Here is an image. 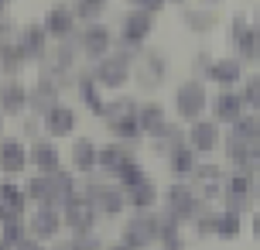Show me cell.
<instances>
[{
    "label": "cell",
    "mask_w": 260,
    "mask_h": 250,
    "mask_svg": "<svg viewBox=\"0 0 260 250\" xmlns=\"http://www.w3.org/2000/svg\"><path fill=\"white\" fill-rule=\"evenodd\" d=\"M233 38H236V48H240L243 58H260V31L247 27V17H236L233 21Z\"/></svg>",
    "instance_id": "1"
},
{
    "label": "cell",
    "mask_w": 260,
    "mask_h": 250,
    "mask_svg": "<svg viewBox=\"0 0 260 250\" xmlns=\"http://www.w3.org/2000/svg\"><path fill=\"white\" fill-rule=\"evenodd\" d=\"M202 106H206V92H202V86H199V82H185L182 89H178V113L188 117V120H195Z\"/></svg>",
    "instance_id": "2"
},
{
    "label": "cell",
    "mask_w": 260,
    "mask_h": 250,
    "mask_svg": "<svg viewBox=\"0 0 260 250\" xmlns=\"http://www.w3.org/2000/svg\"><path fill=\"white\" fill-rule=\"evenodd\" d=\"M243 96H236V92H222L216 96V120H226V123H236V120L243 117Z\"/></svg>",
    "instance_id": "3"
},
{
    "label": "cell",
    "mask_w": 260,
    "mask_h": 250,
    "mask_svg": "<svg viewBox=\"0 0 260 250\" xmlns=\"http://www.w3.org/2000/svg\"><path fill=\"white\" fill-rule=\"evenodd\" d=\"M65 220H69V226H72V230H86V226L92 223L89 199H69V202H65Z\"/></svg>",
    "instance_id": "4"
},
{
    "label": "cell",
    "mask_w": 260,
    "mask_h": 250,
    "mask_svg": "<svg viewBox=\"0 0 260 250\" xmlns=\"http://www.w3.org/2000/svg\"><path fill=\"white\" fill-rule=\"evenodd\" d=\"M96 79L103 82V86H123L127 82V62L123 58H106L103 66H100V72H96Z\"/></svg>",
    "instance_id": "5"
},
{
    "label": "cell",
    "mask_w": 260,
    "mask_h": 250,
    "mask_svg": "<svg viewBox=\"0 0 260 250\" xmlns=\"http://www.w3.org/2000/svg\"><path fill=\"white\" fill-rule=\"evenodd\" d=\"M100 165H103L106 171H113V175H123V171L134 168V161H130L123 151H117V147H103V151H100Z\"/></svg>",
    "instance_id": "6"
},
{
    "label": "cell",
    "mask_w": 260,
    "mask_h": 250,
    "mask_svg": "<svg viewBox=\"0 0 260 250\" xmlns=\"http://www.w3.org/2000/svg\"><path fill=\"white\" fill-rule=\"evenodd\" d=\"M0 168L4 171H21L24 168V147L21 144H0Z\"/></svg>",
    "instance_id": "7"
},
{
    "label": "cell",
    "mask_w": 260,
    "mask_h": 250,
    "mask_svg": "<svg viewBox=\"0 0 260 250\" xmlns=\"http://www.w3.org/2000/svg\"><path fill=\"white\" fill-rule=\"evenodd\" d=\"M151 35V17L144 11H137V14H130L127 17V31H123V38L127 41H141V38H147Z\"/></svg>",
    "instance_id": "8"
},
{
    "label": "cell",
    "mask_w": 260,
    "mask_h": 250,
    "mask_svg": "<svg viewBox=\"0 0 260 250\" xmlns=\"http://www.w3.org/2000/svg\"><path fill=\"white\" fill-rule=\"evenodd\" d=\"M216 137H219L216 123H195V131H192V147H195V151H212V147H216Z\"/></svg>",
    "instance_id": "9"
},
{
    "label": "cell",
    "mask_w": 260,
    "mask_h": 250,
    "mask_svg": "<svg viewBox=\"0 0 260 250\" xmlns=\"http://www.w3.org/2000/svg\"><path fill=\"white\" fill-rule=\"evenodd\" d=\"M72 161H76L79 171H89L92 165H100V154H96V147H92L89 141H76V147H72Z\"/></svg>",
    "instance_id": "10"
},
{
    "label": "cell",
    "mask_w": 260,
    "mask_h": 250,
    "mask_svg": "<svg viewBox=\"0 0 260 250\" xmlns=\"http://www.w3.org/2000/svg\"><path fill=\"white\" fill-rule=\"evenodd\" d=\"M72 123H76L72 110H65V106H52V110H48V131L52 134H69Z\"/></svg>",
    "instance_id": "11"
},
{
    "label": "cell",
    "mask_w": 260,
    "mask_h": 250,
    "mask_svg": "<svg viewBox=\"0 0 260 250\" xmlns=\"http://www.w3.org/2000/svg\"><path fill=\"white\" fill-rule=\"evenodd\" d=\"M35 165H38L45 175H55L58 171V151L52 144H35Z\"/></svg>",
    "instance_id": "12"
},
{
    "label": "cell",
    "mask_w": 260,
    "mask_h": 250,
    "mask_svg": "<svg viewBox=\"0 0 260 250\" xmlns=\"http://www.w3.org/2000/svg\"><path fill=\"white\" fill-rule=\"evenodd\" d=\"M17 212H21V192H17L14 185H4V189H0V220L17 216Z\"/></svg>",
    "instance_id": "13"
},
{
    "label": "cell",
    "mask_w": 260,
    "mask_h": 250,
    "mask_svg": "<svg viewBox=\"0 0 260 250\" xmlns=\"http://www.w3.org/2000/svg\"><path fill=\"white\" fill-rule=\"evenodd\" d=\"M212 230L219 233V237H236L240 233V212H219L216 220H212Z\"/></svg>",
    "instance_id": "14"
},
{
    "label": "cell",
    "mask_w": 260,
    "mask_h": 250,
    "mask_svg": "<svg viewBox=\"0 0 260 250\" xmlns=\"http://www.w3.org/2000/svg\"><path fill=\"white\" fill-rule=\"evenodd\" d=\"M41 48H45V31H38V27L24 31V38H21V52H24V58L41 55Z\"/></svg>",
    "instance_id": "15"
},
{
    "label": "cell",
    "mask_w": 260,
    "mask_h": 250,
    "mask_svg": "<svg viewBox=\"0 0 260 250\" xmlns=\"http://www.w3.org/2000/svg\"><path fill=\"white\" fill-rule=\"evenodd\" d=\"M106 45H110V31H106V27L96 24V27L86 31V48H89V55H103Z\"/></svg>",
    "instance_id": "16"
},
{
    "label": "cell",
    "mask_w": 260,
    "mask_h": 250,
    "mask_svg": "<svg viewBox=\"0 0 260 250\" xmlns=\"http://www.w3.org/2000/svg\"><path fill=\"white\" fill-rule=\"evenodd\" d=\"M31 103L38 106V110H45V113H48V110L55 106V82H52V79H45V82H41L38 89L31 92Z\"/></svg>",
    "instance_id": "17"
},
{
    "label": "cell",
    "mask_w": 260,
    "mask_h": 250,
    "mask_svg": "<svg viewBox=\"0 0 260 250\" xmlns=\"http://www.w3.org/2000/svg\"><path fill=\"white\" fill-rule=\"evenodd\" d=\"M212 79L222 82V86L236 82L240 79V62H233V58H230V62H216V66H212Z\"/></svg>",
    "instance_id": "18"
},
{
    "label": "cell",
    "mask_w": 260,
    "mask_h": 250,
    "mask_svg": "<svg viewBox=\"0 0 260 250\" xmlns=\"http://www.w3.org/2000/svg\"><path fill=\"white\" fill-rule=\"evenodd\" d=\"M55 230H58V216L52 209H41L35 216V237H52Z\"/></svg>",
    "instance_id": "19"
},
{
    "label": "cell",
    "mask_w": 260,
    "mask_h": 250,
    "mask_svg": "<svg viewBox=\"0 0 260 250\" xmlns=\"http://www.w3.org/2000/svg\"><path fill=\"white\" fill-rule=\"evenodd\" d=\"M69 27H72V14L62 11V7H55V11L48 14V31H52V35H69Z\"/></svg>",
    "instance_id": "20"
},
{
    "label": "cell",
    "mask_w": 260,
    "mask_h": 250,
    "mask_svg": "<svg viewBox=\"0 0 260 250\" xmlns=\"http://www.w3.org/2000/svg\"><path fill=\"white\" fill-rule=\"evenodd\" d=\"M168 209H175V212L192 209V192H188V189H182V185H175V189L168 192Z\"/></svg>",
    "instance_id": "21"
},
{
    "label": "cell",
    "mask_w": 260,
    "mask_h": 250,
    "mask_svg": "<svg viewBox=\"0 0 260 250\" xmlns=\"http://www.w3.org/2000/svg\"><path fill=\"white\" fill-rule=\"evenodd\" d=\"M4 110L7 113H21L24 110V89L21 86H7L4 89Z\"/></svg>",
    "instance_id": "22"
},
{
    "label": "cell",
    "mask_w": 260,
    "mask_h": 250,
    "mask_svg": "<svg viewBox=\"0 0 260 250\" xmlns=\"http://www.w3.org/2000/svg\"><path fill=\"white\" fill-rule=\"evenodd\" d=\"M137 123H141L144 131H157V127H161V106H157V103L144 106L141 113H137Z\"/></svg>",
    "instance_id": "23"
},
{
    "label": "cell",
    "mask_w": 260,
    "mask_h": 250,
    "mask_svg": "<svg viewBox=\"0 0 260 250\" xmlns=\"http://www.w3.org/2000/svg\"><path fill=\"white\" fill-rule=\"evenodd\" d=\"M243 103L260 110V79H247L243 82Z\"/></svg>",
    "instance_id": "24"
},
{
    "label": "cell",
    "mask_w": 260,
    "mask_h": 250,
    "mask_svg": "<svg viewBox=\"0 0 260 250\" xmlns=\"http://www.w3.org/2000/svg\"><path fill=\"white\" fill-rule=\"evenodd\" d=\"M134 206H151L154 202V189H151V182H141L137 185V192H134Z\"/></svg>",
    "instance_id": "25"
},
{
    "label": "cell",
    "mask_w": 260,
    "mask_h": 250,
    "mask_svg": "<svg viewBox=\"0 0 260 250\" xmlns=\"http://www.w3.org/2000/svg\"><path fill=\"white\" fill-rule=\"evenodd\" d=\"M171 165H175V171H192V151H175Z\"/></svg>",
    "instance_id": "26"
},
{
    "label": "cell",
    "mask_w": 260,
    "mask_h": 250,
    "mask_svg": "<svg viewBox=\"0 0 260 250\" xmlns=\"http://www.w3.org/2000/svg\"><path fill=\"white\" fill-rule=\"evenodd\" d=\"M103 11V0H79V14L82 17H92V14Z\"/></svg>",
    "instance_id": "27"
},
{
    "label": "cell",
    "mask_w": 260,
    "mask_h": 250,
    "mask_svg": "<svg viewBox=\"0 0 260 250\" xmlns=\"http://www.w3.org/2000/svg\"><path fill=\"white\" fill-rule=\"evenodd\" d=\"M185 21H188V24H195V27H206V24H212V21H216V14H188Z\"/></svg>",
    "instance_id": "28"
},
{
    "label": "cell",
    "mask_w": 260,
    "mask_h": 250,
    "mask_svg": "<svg viewBox=\"0 0 260 250\" xmlns=\"http://www.w3.org/2000/svg\"><path fill=\"white\" fill-rule=\"evenodd\" d=\"M72 250H96V243H92V240H79Z\"/></svg>",
    "instance_id": "29"
},
{
    "label": "cell",
    "mask_w": 260,
    "mask_h": 250,
    "mask_svg": "<svg viewBox=\"0 0 260 250\" xmlns=\"http://www.w3.org/2000/svg\"><path fill=\"white\" fill-rule=\"evenodd\" d=\"M137 4H141V7H147V11H157V7H161V0H137Z\"/></svg>",
    "instance_id": "30"
},
{
    "label": "cell",
    "mask_w": 260,
    "mask_h": 250,
    "mask_svg": "<svg viewBox=\"0 0 260 250\" xmlns=\"http://www.w3.org/2000/svg\"><path fill=\"white\" fill-rule=\"evenodd\" d=\"M253 237L260 240V212H257V216H253Z\"/></svg>",
    "instance_id": "31"
},
{
    "label": "cell",
    "mask_w": 260,
    "mask_h": 250,
    "mask_svg": "<svg viewBox=\"0 0 260 250\" xmlns=\"http://www.w3.org/2000/svg\"><path fill=\"white\" fill-rule=\"evenodd\" d=\"M17 250H41V247H35V243H17Z\"/></svg>",
    "instance_id": "32"
},
{
    "label": "cell",
    "mask_w": 260,
    "mask_h": 250,
    "mask_svg": "<svg viewBox=\"0 0 260 250\" xmlns=\"http://www.w3.org/2000/svg\"><path fill=\"white\" fill-rule=\"evenodd\" d=\"M253 165H257V168H260V147H257V151H253Z\"/></svg>",
    "instance_id": "33"
},
{
    "label": "cell",
    "mask_w": 260,
    "mask_h": 250,
    "mask_svg": "<svg viewBox=\"0 0 260 250\" xmlns=\"http://www.w3.org/2000/svg\"><path fill=\"white\" fill-rule=\"evenodd\" d=\"M7 247H11V243H7V240H4V243H0V250H7Z\"/></svg>",
    "instance_id": "34"
},
{
    "label": "cell",
    "mask_w": 260,
    "mask_h": 250,
    "mask_svg": "<svg viewBox=\"0 0 260 250\" xmlns=\"http://www.w3.org/2000/svg\"><path fill=\"white\" fill-rule=\"evenodd\" d=\"M257 31H260V14H257Z\"/></svg>",
    "instance_id": "35"
},
{
    "label": "cell",
    "mask_w": 260,
    "mask_h": 250,
    "mask_svg": "<svg viewBox=\"0 0 260 250\" xmlns=\"http://www.w3.org/2000/svg\"><path fill=\"white\" fill-rule=\"evenodd\" d=\"M257 199H260V185H257Z\"/></svg>",
    "instance_id": "36"
},
{
    "label": "cell",
    "mask_w": 260,
    "mask_h": 250,
    "mask_svg": "<svg viewBox=\"0 0 260 250\" xmlns=\"http://www.w3.org/2000/svg\"><path fill=\"white\" fill-rule=\"evenodd\" d=\"M117 250H130V247H117Z\"/></svg>",
    "instance_id": "37"
},
{
    "label": "cell",
    "mask_w": 260,
    "mask_h": 250,
    "mask_svg": "<svg viewBox=\"0 0 260 250\" xmlns=\"http://www.w3.org/2000/svg\"><path fill=\"white\" fill-rule=\"evenodd\" d=\"M4 4H7V0H0V7H4Z\"/></svg>",
    "instance_id": "38"
},
{
    "label": "cell",
    "mask_w": 260,
    "mask_h": 250,
    "mask_svg": "<svg viewBox=\"0 0 260 250\" xmlns=\"http://www.w3.org/2000/svg\"><path fill=\"white\" fill-rule=\"evenodd\" d=\"M257 62H260V58H257Z\"/></svg>",
    "instance_id": "39"
}]
</instances>
